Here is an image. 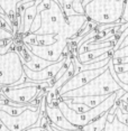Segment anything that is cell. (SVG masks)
Here are the masks:
<instances>
[{
  "mask_svg": "<svg viewBox=\"0 0 128 131\" xmlns=\"http://www.w3.org/2000/svg\"><path fill=\"white\" fill-rule=\"evenodd\" d=\"M125 92L126 91L123 90V89H120L119 91L110 94L105 101H102V102H101L99 105H97L96 108H92L84 113H78V112L73 111L71 108H69V105H67L62 99L57 100V106L60 108V110H61L62 113H63V115L67 119V121H69L71 124H73V126H75V127H78L81 129L82 127L87 126V124H89L90 122H92L93 120H96V119L101 117L103 113L108 112L109 110L111 109V106L115 104V102H118L119 99H120V96L125 93Z\"/></svg>",
  "mask_w": 128,
  "mask_h": 131,
  "instance_id": "6da1fadb",
  "label": "cell"
},
{
  "mask_svg": "<svg viewBox=\"0 0 128 131\" xmlns=\"http://www.w3.org/2000/svg\"><path fill=\"white\" fill-rule=\"evenodd\" d=\"M125 0H92L84 6V15L97 25H120Z\"/></svg>",
  "mask_w": 128,
  "mask_h": 131,
  "instance_id": "7a4b0ae2",
  "label": "cell"
},
{
  "mask_svg": "<svg viewBox=\"0 0 128 131\" xmlns=\"http://www.w3.org/2000/svg\"><path fill=\"white\" fill-rule=\"evenodd\" d=\"M120 86L112 76L109 67L103 73L94 77L89 83L76 90L64 93L61 99L69 97H80V96H99V95H109L120 90Z\"/></svg>",
  "mask_w": 128,
  "mask_h": 131,
  "instance_id": "3957f363",
  "label": "cell"
},
{
  "mask_svg": "<svg viewBox=\"0 0 128 131\" xmlns=\"http://www.w3.org/2000/svg\"><path fill=\"white\" fill-rule=\"evenodd\" d=\"M27 82L24 73V65L19 53L10 49L5 54L0 53V89L2 86H16Z\"/></svg>",
  "mask_w": 128,
  "mask_h": 131,
  "instance_id": "277c9868",
  "label": "cell"
},
{
  "mask_svg": "<svg viewBox=\"0 0 128 131\" xmlns=\"http://www.w3.org/2000/svg\"><path fill=\"white\" fill-rule=\"evenodd\" d=\"M41 16V27L35 32L37 35H56L63 30L66 16L63 8L56 0H52V5L48 9L38 11Z\"/></svg>",
  "mask_w": 128,
  "mask_h": 131,
  "instance_id": "5b68a950",
  "label": "cell"
},
{
  "mask_svg": "<svg viewBox=\"0 0 128 131\" xmlns=\"http://www.w3.org/2000/svg\"><path fill=\"white\" fill-rule=\"evenodd\" d=\"M44 88H47V86H44L43 83H37L35 85L25 86V88L2 86L0 90L4 93L6 100L9 101V102L19 103L25 106H28V108H34V106L40 105L41 102L36 101V97L41 94L42 89Z\"/></svg>",
  "mask_w": 128,
  "mask_h": 131,
  "instance_id": "8992f818",
  "label": "cell"
},
{
  "mask_svg": "<svg viewBox=\"0 0 128 131\" xmlns=\"http://www.w3.org/2000/svg\"><path fill=\"white\" fill-rule=\"evenodd\" d=\"M43 114L45 113L41 112V104L38 109H26L19 115H10L0 110V121L9 129V131H26L29 128L36 126Z\"/></svg>",
  "mask_w": 128,
  "mask_h": 131,
  "instance_id": "52a82bcc",
  "label": "cell"
},
{
  "mask_svg": "<svg viewBox=\"0 0 128 131\" xmlns=\"http://www.w3.org/2000/svg\"><path fill=\"white\" fill-rule=\"evenodd\" d=\"M67 41L66 39H57L52 45L47 46H37V45H25L31 50L33 54H35L38 57L45 59V61L56 63L61 61L63 57L66 56L67 52ZM24 44V43H23Z\"/></svg>",
  "mask_w": 128,
  "mask_h": 131,
  "instance_id": "ba28073f",
  "label": "cell"
},
{
  "mask_svg": "<svg viewBox=\"0 0 128 131\" xmlns=\"http://www.w3.org/2000/svg\"><path fill=\"white\" fill-rule=\"evenodd\" d=\"M109 67V64L106 65L102 68H98V70H88V71H81V72L74 74L67 82H65L62 88L58 90V99L62 96L64 93L76 89L81 88V86L85 85L87 83H89L91 80H93L94 77H97L98 75H100L101 73H103L107 68Z\"/></svg>",
  "mask_w": 128,
  "mask_h": 131,
  "instance_id": "9c48e42d",
  "label": "cell"
},
{
  "mask_svg": "<svg viewBox=\"0 0 128 131\" xmlns=\"http://www.w3.org/2000/svg\"><path fill=\"white\" fill-rule=\"evenodd\" d=\"M67 56V55H66ZM66 56L63 57L61 61L56 62L48 65L47 67L43 68L41 71H32L28 67H26L24 65V73H25L26 77H27V82H35V83H45L51 81L52 79H54L55 75L58 73V71L62 68V66L65 64L66 62Z\"/></svg>",
  "mask_w": 128,
  "mask_h": 131,
  "instance_id": "30bf717a",
  "label": "cell"
},
{
  "mask_svg": "<svg viewBox=\"0 0 128 131\" xmlns=\"http://www.w3.org/2000/svg\"><path fill=\"white\" fill-rule=\"evenodd\" d=\"M89 19L85 15H74V16L66 17L64 28L61 31V34L57 35L58 39H66L69 40L71 38H74L79 34V31L87 25Z\"/></svg>",
  "mask_w": 128,
  "mask_h": 131,
  "instance_id": "8fae6325",
  "label": "cell"
},
{
  "mask_svg": "<svg viewBox=\"0 0 128 131\" xmlns=\"http://www.w3.org/2000/svg\"><path fill=\"white\" fill-rule=\"evenodd\" d=\"M45 115L47 117V119H48V121L51 123L55 124L56 127L61 128V129L64 130V131H79L80 130V128L73 126V124H71L70 122L67 121V119L64 117L62 111L57 106V103L53 106L47 105L46 104Z\"/></svg>",
  "mask_w": 128,
  "mask_h": 131,
  "instance_id": "7c38bea8",
  "label": "cell"
},
{
  "mask_svg": "<svg viewBox=\"0 0 128 131\" xmlns=\"http://www.w3.org/2000/svg\"><path fill=\"white\" fill-rule=\"evenodd\" d=\"M56 35H37V34H27L23 35L22 43L26 45H37V46H47L52 45L57 41Z\"/></svg>",
  "mask_w": 128,
  "mask_h": 131,
  "instance_id": "4fadbf2b",
  "label": "cell"
},
{
  "mask_svg": "<svg viewBox=\"0 0 128 131\" xmlns=\"http://www.w3.org/2000/svg\"><path fill=\"white\" fill-rule=\"evenodd\" d=\"M40 2H41V0H36L34 5L31 6V7H27L25 9V11H24V16H23V20H22V30H23L22 35L29 34V29H31L33 21H34V18L36 17L37 6Z\"/></svg>",
  "mask_w": 128,
  "mask_h": 131,
  "instance_id": "5bb4252c",
  "label": "cell"
},
{
  "mask_svg": "<svg viewBox=\"0 0 128 131\" xmlns=\"http://www.w3.org/2000/svg\"><path fill=\"white\" fill-rule=\"evenodd\" d=\"M109 52H114V46H109V47H105V48H100V49H93V50H88L84 53H80L76 54V59L82 64H88L91 63L94 58L100 57L101 55L106 54Z\"/></svg>",
  "mask_w": 128,
  "mask_h": 131,
  "instance_id": "9a60e30c",
  "label": "cell"
},
{
  "mask_svg": "<svg viewBox=\"0 0 128 131\" xmlns=\"http://www.w3.org/2000/svg\"><path fill=\"white\" fill-rule=\"evenodd\" d=\"M110 95V94H109ZM109 95H99V96H80V97H69V99H62V100H69L72 103H81L88 105L90 109L96 108L97 105L105 101ZM61 99V97H60Z\"/></svg>",
  "mask_w": 128,
  "mask_h": 131,
  "instance_id": "2e32d148",
  "label": "cell"
},
{
  "mask_svg": "<svg viewBox=\"0 0 128 131\" xmlns=\"http://www.w3.org/2000/svg\"><path fill=\"white\" fill-rule=\"evenodd\" d=\"M0 7L2 8L6 16H8L13 20L14 26L15 23L17 21V6L14 2V0H0ZM16 26H15V30H16Z\"/></svg>",
  "mask_w": 128,
  "mask_h": 131,
  "instance_id": "e0dca14e",
  "label": "cell"
},
{
  "mask_svg": "<svg viewBox=\"0 0 128 131\" xmlns=\"http://www.w3.org/2000/svg\"><path fill=\"white\" fill-rule=\"evenodd\" d=\"M103 131H128V126L119 121L116 114H109L108 113L107 123Z\"/></svg>",
  "mask_w": 128,
  "mask_h": 131,
  "instance_id": "ac0fdd59",
  "label": "cell"
},
{
  "mask_svg": "<svg viewBox=\"0 0 128 131\" xmlns=\"http://www.w3.org/2000/svg\"><path fill=\"white\" fill-rule=\"evenodd\" d=\"M74 74H75V65H74V61L72 59V62H71V64H70V66L67 67V70H66V72L64 73V75L61 77V79L58 80L57 82H55L54 84H53L52 86H50V89L52 91H54V92H56L57 93V95H58V90L62 88V85L64 84L65 82H67L72 77Z\"/></svg>",
  "mask_w": 128,
  "mask_h": 131,
  "instance_id": "d6986e66",
  "label": "cell"
},
{
  "mask_svg": "<svg viewBox=\"0 0 128 131\" xmlns=\"http://www.w3.org/2000/svg\"><path fill=\"white\" fill-rule=\"evenodd\" d=\"M107 118H108V112L103 113L101 117L90 122L87 126L82 127L81 130L82 131H103L107 123Z\"/></svg>",
  "mask_w": 128,
  "mask_h": 131,
  "instance_id": "ffe728a7",
  "label": "cell"
},
{
  "mask_svg": "<svg viewBox=\"0 0 128 131\" xmlns=\"http://www.w3.org/2000/svg\"><path fill=\"white\" fill-rule=\"evenodd\" d=\"M65 103L69 105V108H71L73 110V111L78 112V113H84L90 110V108H89L88 105H85V104H81V103H72L70 102L69 100H63Z\"/></svg>",
  "mask_w": 128,
  "mask_h": 131,
  "instance_id": "44dd1931",
  "label": "cell"
},
{
  "mask_svg": "<svg viewBox=\"0 0 128 131\" xmlns=\"http://www.w3.org/2000/svg\"><path fill=\"white\" fill-rule=\"evenodd\" d=\"M109 70H110V72H111V74H112V76L114 77H117L119 81H120L121 83H124V84H128V72L117 74L114 71V64H112L111 61L109 62Z\"/></svg>",
  "mask_w": 128,
  "mask_h": 131,
  "instance_id": "7402d4cb",
  "label": "cell"
},
{
  "mask_svg": "<svg viewBox=\"0 0 128 131\" xmlns=\"http://www.w3.org/2000/svg\"><path fill=\"white\" fill-rule=\"evenodd\" d=\"M120 57H128V46L118 48L112 53V58H120Z\"/></svg>",
  "mask_w": 128,
  "mask_h": 131,
  "instance_id": "603a6c76",
  "label": "cell"
},
{
  "mask_svg": "<svg viewBox=\"0 0 128 131\" xmlns=\"http://www.w3.org/2000/svg\"><path fill=\"white\" fill-rule=\"evenodd\" d=\"M72 8L78 15H84V7L82 5V0H73Z\"/></svg>",
  "mask_w": 128,
  "mask_h": 131,
  "instance_id": "cb8c5ba5",
  "label": "cell"
},
{
  "mask_svg": "<svg viewBox=\"0 0 128 131\" xmlns=\"http://www.w3.org/2000/svg\"><path fill=\"white\" fill-rule=\"evenodd\" d=\"M13 37H14V32L0 27V40H11Z\"/></svg>",
  "mask_w": 128,
  "mask_h": 131,
  "instance_id": "d4e9b609",
  "label": "cell"
},
{
  "mask_svg": "<svg viewBox=\"0 0 128 131\" xmlns=\"http://www.w3.org/2000/svg\"><path fill=\"white\" fill-rule=\"evenodd\" d=\"M119 23H120V25L128 24V0H125V2H124V10H123V15H121V18Z\"/></svg>",
  "mask_w": 128,
  "mask_h": 131,
  "instance_id": "484cf974",
  "label": "cell"
},
{
  "mask_svg": "<svg viewBox=\"0 0 128 131\" xmlns=\"http://www.w3.org/2000/svg\"><path fill=\"white\" fill-rule=\"evenodd\" d=\"M114 71H115V72L117 73V74L128 72V63H125V64H116V65H114Z\"/></svg>",
  "mask_w": 128,
  "mask_h": 131,
  "instance_id": "4316f807",
  "label": "cell"
},
{
  "mask_svg": "<svg viewBox=\"0 0 128 131\" xmlns=\"http://www.w3.org/2000/svg\"><path fill=\"white\" fill-rule=\"evenodd\" d=\"M117 104H118L119 108H120L121 111L125 112V113H128V103L127 102H124V101L119 100L118 102H117Z\"/></svg>",
  "mask_w": 128,
  "mask_h": 131,
  "instance_id": "83f0119b",
  "label": "cell"
},
{
  "mask_svg": "<svg viewBox=\"0 0 128 131\" xmlns=\"http://www.w3.org/2000/svg\"><path fill=\"white\" fill-rule=\"evenodd\" d=\"M115 80L116 81H117V83L119 84V86H120L121 89H123V90H125V91H128V84H124V83H121L120 81H119V80L117 79V77H115Z\"/></svg>",
  "mask_w": 128,
  "mask_h": 131,
  "instance_id": "f1b7e54d",
  "label": "cell"
},
{
  "mask_svg": "<svg viewBox=\"0 0 128 131\" xmlns=\"http://www.w3.org/2000/svg\"><path fill=\"white\" fill-rule=\"evenodd\" d=\"M119 100H120V101H124V102H127V103H128V91L125 92V93L120 96V99H119Z\"/></svg>",
  "mask_w": 128,
  "mask_h": 131,
  "instance_id": "f546056e",
  "label": "cell"
},
{
  "mask_svg": "<svg viewBox=\"0 0 128 131\" xmlns=\"http://www.w3.org/2000/svg\"><path fill=\"white\" fill-rule=\"evenodd\" d=\"M125 46H128V35L124 38V40L121 41V44L119 45V48H121V47H125Z\"/></svg>",
  "mask_w": 128,
  "mask_h": 131,
  "instance_id": "4dcf8cb0",
  "label": "cell"
},
{
  "mask_svg": "<svg viewBox=\"0 0 128 131\" xmlns=\"http://www.w3.org/2000/svg\"><path fill=\"white\" fill-rule=\"evenodd\" d=\"M0 131H9V129H8L1 121H0Z\"/></svg>",
  "mask_w": 128,
  "mask_h": 131,
  "instance_id": "1f68e13d",
  "label": "cell"
},
{
  "mask_svg": "<svg viewBox=\"0 0 128 131\" xmlns=\"http://www.w3.org/2000/svg\"><path fill=\"white\" fill-rule=\"evenodd\" d=\"M20 1H23V0H14V2L16 4V6H17V4H18V2H20Z\"/></svg>",
  "mask_w": 128,
  "mask_h": 131,
  "instance_id": "d6a6232c",
  "label": "cell"
},
{
  "mask_svg": "<svg viewBox=\"0 0 128 131\" xmlns=\"http://www.w3.org/2000/svg\"><path fill=\"white\" fill-rule=\"evenodd\" d=\"M0 14H1V15H6V14L4 13V10H2V8H1V7H0Z\"/></svg>",
  "mask_w": 128,
  "mask_h": 131,
  "instance_id": "836d02e7",
  "label": "cell"
},
{
  "mask_svg": "<svg viewBox=\"0 0 128 131\" xmlns=\"http://www.w3.org/2000/svg\"><path fill=\"white\" fill-rule=\"evenodd\" d=\"M56 1H57V2H58V4L61 5V6H62V4H63V0H56Z\"/></svg>",
  "mask_w": 128,
  "mask_h": 131,
  "instance_id": "e575fe53",
  "label": "cell"
},
{
  "mask_svg": "<svg viewBox=\"0 0 128 131\" xmlns=\"http://www.w3.org/2000/svg\"><path fill=\"white\" fill-rule=\"evenodd\" d=\"M81 131H82V130H81Z\"/></svg>",
  "mask_w": 128,
  "mask_h": 131,
  "instance_id": "d590c367",
  "label": "cell"
}]
</instances>
